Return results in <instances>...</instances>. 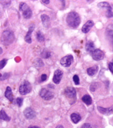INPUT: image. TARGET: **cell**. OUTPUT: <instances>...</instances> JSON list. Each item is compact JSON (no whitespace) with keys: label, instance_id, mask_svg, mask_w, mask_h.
Listing matches in <instances>:
<instances>
[{"label":"cell","instance_id":"31","mask_svg":"<svg viewBox=\"0 0 113 128\" xmlns=\"http://www.w3.org/2000/svg\"><path fill=\"white\" fill-rule=\"evenodd\" d=\"M109 68L112 74H113V62H111L109 64Z\"/></svg>","mask_w":113,"mask_h":128},{"label":"cell","instance_id":"11","mask_svg":"<svg viewBox=\"0 0 113 128\" xmlns=\"http://www.w3.org/2000/svg\"><path fill=\"white\" fill-rule=\"evenodd\" d=\"M43 26L46 28H48L50 25V18L46 14H42L40 16Z\"/></svg>","mask_w":113,"mask_h":128},{"label":"cell","instance_id":"21","mask_svg":"<svg viewBox=\"0 0 113 128\" xmlns=\"http://www.w3.org/2000/svg\"><path fill=\"white\" fill-rule=\"evenodd\" d=\"M98 6L100 8H107V10H112V7L110 4L106 2H100L98 4Z\"/></svg>","mask_w":113,"mask_h":128},{"label":"cell","instance_id":"29","mask_svg":"<svg viewBox=\"0 0 113 128\" xmlns=\"http://www.w3.org/2000/svg\"><path fill=\"white\" fill-rule=\"evenodd\" d=\"M106 16L107 18H111L113 17V12H112V10H107L106 13Z\"/></svg>","mask_w":113,"mask_h":128},{"label":"cell","instance_id":"5","mask_svg":"<svg viewBox=\"0 0 113 128\" xmlns=\"http://www.w3.org/2000/svg\"><path fill=\"white\" fill-rule=\"evenodd\" d=\"M40 97L46 100H50L54 97V94L45 88L42 89L39 92Z\"/></svg>","mask_w":113,"mask_h":128},{"label":"cell","instance_id":"28","mask_svg":"<svg viewBox=\"0 0 113 128\" xmlns=\"http://www.w3.org/2000/svg\"><path fill=\"white\" fill-rule=\"evenodd\" d=\"M16 104L18 105V106L19 107H20L23 104V99L22 98H17L16 100Z\"/></svg>","mask_w":113,"mask_h":128},{"label":"cell","instance_id":"23","mask_svg":"<svg viewBox=\"0 0 113 128\" xmlns=\"http://www.w3.org/2000/svg\"><path fill=\"white\" fill-rule=\"evenodd\" d=\"M36 38L39 42H42L45 40V36L41 31L39 30L36 33Z\"/></svg>","mask_w":113,"mask_h":128},{"label":"cell","instance_id":"1","mask_svg":"<svg viewBox=\"0 0 113 128\" xmlns=\"http://www.w3.org/2000/svg\"><path fill=\"white\" fill-rule=\"evenodd\" d=\"M66 22L68 25L70 27L77 28L79 26L81 22L80 17L77 12H71L67 15Z\"/></svg>","mask_w":113,"mask_h":128},{"label":"cell","instance_id":"32","mask_svg":"<svg viewBox=\"0 0 113 128\" xmlns=\"http://www.w3.org/2000/svg\"><path fill=\"white\" fill-rule=\"evenodd\" d=\"M47 78V76L46 74H42L41 76V80L42 82L46 81Z\"/></svg>","mask_w":113,"mask_h":128},{"label":"cell","instance_id":"30","mask_svg":"<svg viewBox=\"0 0 113 128\" xmlns=\"http://www.w3.org/2000/svg\"><path fill=\"white\" fill-rule=\"evenodd\" d=\"M9 76V74L5 73L3 75H2V76L1 75V77H0V79H1V80H4L8 78Z\"/></svg>","mask_w":113,"mask_h":128},{"label":"cell","instance_id":"13","mask_svg":"<svg viewBox=\"0 0 113 128\" xmlns=\"http://www.w3.org/2000/svg\"><path fill=\"white\" fill-rule=\"evenodd\" d=\"M94 25V22L92 20H89L88 22L86 23L82 28V31L84 33H88V32L90 30L93 26Z\"/></svg>","mask_w":113,"mask_h":128},{"label":"cell","instance_id":"14","mask_svg":"<svg viewBox=\"0 0 113 128\" xmlns=\"http://www.w3.org/2000/svg\"><path fill=\"white\" fill-rule=\"evenodd\" d=\"M98 109L100 111V112L106 115H109L113 113V106L107 108H104L101 107V106H98Z\"/></svg>","mask_w":113,"mask_h":128},{"label":"cell","instance_id":"12","mask_svg":"<svg viewBox=\"0 0 113 128\" xmlns=\"http://www.w3.org/2000/svg\"><path fill=\"white\" fill-rule=\"evenodd\" d=\"M34 29H35V26H34V25L32 24L29 28L27 33V34L25 37V41L29 44L31 43V42H32L31 35V33H33V32L34 30Z\"/></svg>","mask_w":113,"mask_h":128},{"label":"cell","instance_id":"7","mask_svg":"<svg viewBox=\"0 0 113 128\" xmlns=\"http://www.w3.org/2000/svg\"><path fill=\"white\" fill-rule=\"evenodd\" d=\"M92 57L95 60H101L104 57V52L100 49H95L92 52Z\"/></svg>","mask_w":113,"mask_h":128},{"label":"cell","instance_id":"20","mask_svg":"<svg viewBox=\"0 0 113 128\" xmlns=\"http://www.w3.org/2000/svg\"><path fill=\"white\" fill-rule=\"evenodd\" d=\"M71 119L72 122L74 124H77L81 120V116L76 113H73L71 115Z\"/></svg>","mask_w":113,"mask_h":128},{"label":"cell","instance_id":"15","mask_svg":"<svg viewBox=\"0 0 113 128\" xmlns=\"http://www.w3.org/2000/svg\"><path fill=\"white\" fill-rule=\"evenodd\" d=\"M5 96L7 99H8L10 102H13L14 98H13V94L12 91V89L9 87H7L6 88V91L5 92Z\"/></svg>","mask_w":113,"mask_h":128},{"label":"cell","instance_id":"25","mask_svg":"<svg viewBox=\"0 0 113 128\" xmlns=\"http://www.w3.org/2000/svg\"><path fill=\"white\" fill-rule=\"evenodd\" d=\"M34 64L37 67H42L44 65V62L40 58H37V59H36L34 60Z\"/></svg>","mask_w":113,"mask_h":128},{"label":"cell","instance_id":"10","mask_svg":"<svg viewBox=\"0 0 113 128\" xmlns=\"http://www.w3.org/2000/svg\"><path fill=\"white\" fill-rule=\"evenodd\" d=\"M63 76V72L60 70L57 69L54 72V76L53 77V82L56 84H59Z\"/></svg>","mask_w":113,"mask_h":128},{"label":"cell","instance_id":"17","mask_svg":"<svg viewBox=\"0 0 113 128\" xmlns=\"http://www.w3.org/2000/svg\"><path fill=\"white\" fill-rule=\"evenodd\" d=\"M98 66H94L93 67H91L90 68H89L87 69V72L88 74L90 76H94V74L98 72Z\"/></svg>","mask_w":113,"mask_h":128},{"label":"cell","instance_id":"24","mask_svg":"<svg viewBox=\"0 0 113 128\" xmlns=\"http://www.w3.org/2000/svg\"><path fill=\"white\" fill-rule=\"evenodd\" d=\"M41 56L43 58L47 59V58H49L51 56V52L46 50H44L42 51L41 54Z\"/></svg>","mask_w":113,"mask_h":128},{"label":"cell","instance_id":"4","mask_svg":"<svg viewBox=\"0 0 113 128\" xmlns=\"http://www.w3.org/2000/svg\"><path fill=\"white\" fill-rule=\"evenodd\" d=\"M31 90V84L29 82L25 80L19 88V92L21 95H26L29 94Z\"/></svg>","mask_w":113,"mask_h":128},{"label":"cell","instance_id":"33","mask_svg":"<svg viewBox=\"0 0 113 128\" xmlns=\"http://www.w3.org/2000/svg\"><path fill=\"white\" fill-rule=\"evenodd\" d=\"M81 128H92V126L89 124H85L82 126Z\"/></svg>","mask_w":113,"mask_h":128},{"label":"cell","instance_id":"18","mask_svg":"<svg viewBox=\"0 0 113 128\" xmlns=\"http://www.w3.org/2000/svg\"><path fill=\"white\" fill-rule=\"evenodd\" d=\"M106 35L112 44L113 45V29L108 28L106 30Z\"/></svg>","mask_w":113,"mask_h":128},{"label":"cell","instance_id":"19","mask_svg":"<svg viewBox=\"0 0 113 128\" xmlns=\"http://www.w3.org/2000/svg\"><path fill=\"white\" fill-rule=\"evenodd\" d=\"M82 101L83 102L88 106L91 105L92 103V99L91 96L89 94H85L84 95L82 98Z\"/></svg>","mask_w":113,"mask_h":128},{"label":"cell","instance_id":"26","mask_svg":"<svg viewBox=\"0 0 113 128\" xmlns=\"http://www.w3.org/2000/svg\"><path fill=\"white\" fill-rule=\"evenodd\" d=\"M7 61V60L6 59H3L0 61V70H1L6 65Z\"/></svg>","mask_w":113,"mask_h":128},{"label":"cell","instance_id":"22","mask_svg":"<svg viewBox=\"0 0 113 128\" xmlns=\"http://www.w3.org/2000/svg\"><path fill=\"white\" fill-rule=\"evenodd\" d=\"M0 119L4 121H9L10 118L7 116V114H6L4 110H1V111H0Z\"/></svg>","mask_w":113,"mask_h":128},{"label":"cell","instance_id":"34","mask_svg":"<svg viewBox=\"0 0 113 128\" xmlns=\"http://www.w3.org/2000/svg\"><path fill=\"white\" fill-rule=\"evenodd\" d=\"M43 3H45V4H49V3H50V1H49V0H47V1H44V0H43V1H41Z\"/></svg>","mask_w":113,"mask_h":128},{"label":"cell","instance_id":"8","mask_svg":"<svg viewBox=\"0 0 113 128\" xmlns=\"http://www.w3.org/2000/svg\"><path fill=\"white\" fill-rule=\"evenodd\" d=\"M64 94L68 98L70 99H74L76 97V91L73 87H67L64 90Z\"/></svg>","mask_w":113,"mask_h":128},{"label":"cell","instance_id":"3","mask_svg":"<svg viewBox=\"0 0 113 128\" xmlns=\"http://www.w3.org/2000/svg\"><path fill=\"white\" fill-rule=\"evenodd\" d=\"M19 10L22 12L23 17L26 19H29L33 15V12L28 5L25 3L21 2L19 4Z\"/></svg>","mask_w":113,"mask_h":128},{"label":"cell","instance_id":"36","mask_svg":"<svg viewBox=\"0 0 113 128\" xmlns=\"http://www.w3.org/2000/svg\"><path fill=\"white\" fill-rule=\"evenodd\" d=\"M56 128H64V127L62 125H58Z\"/></svg>","mask_w":113,"mask_h":128},{"label":"cell","instance_id":"37","mask_svg":"<svg viewBox=\"0 0 113 128\" xmlns=\"http://www.w3.org/2000/svg\"><path fill=\"white\" fill-rule=\"evenodd\" d=\"M2 52H3V50L1 47H0V55L2 54Z\"/></svg>","mask_w":113,"mask_h":128},{"label":"cell","instance_id":"27","mask_svg":"<svg viewBox=\"0 0 113 128\" xmlns=\"http://www.w3.org/2000/svg\"><path fill=\"white\" fill-rule=\"evenodd\" d=\"M73 82H74V84H75L76 85L79 84L80 79H79V77H78V75H77V74H75V75L73 77Z\"/></svg>","mask_w":113,"mask_h":128},{"label":"cell","instance_id":"9","mask_svg":"<svg viewBox=\"0 0 113 128\" xmlns=\"http://www.w3.org/2000/svg\"><path fill=\"white\" fill-rule=\"evenodd\" d=\"M24 114L27 119H34L36 116L35 111L30 107L27 108L24 111Z\"/></svg>","mask_w":113,"mask_h":128},{"label":"cell","instance_id":"6","mask_svg":"<svg viewBox=\"0 0 113 128\" xmlns=\"http://www.w3.org/2000/svg\"><path fill=\"white\" fill-rule=\"evenodd\" d=\"M73 61V57L71 55H67L61 58L60 60L61 65L64 67H68L70 66Z\"/></svg>","mask_w":113,"mask_h":128},{"label":"cell","instance_id":"2","mask_svg":"<svg viewBox=\"0 0 113 128\" xmlns=\"http://www.w3.org/2000/svg\"><path fill=\"white\" fill-rule=\"evenodd\" d=\"M15 40V36L14 33L9 30H6L4 31L1 38V40L2 43L5 45L7 46L12 44Z\"/></svg>","mask_w":113,"mask_h":128},{"label":"cell","instance_id":"35","mask_svg":"<svg viewBox=\"0 0 113 128\" xmlns=\"http://www.w3.org/2000/svg\"><path fill=\"white\" fill-rule=\"evenodd\" d=\"M28 128H41L37 126H29Z\"/></svg>","mask_w":113,"mask_h":128},{"label":"cell","instance_id":"16","mask_svg":"<svg viewBox=\"0 0 113 128\" xmlns=\"http://www.w3.org/2000/svg\"><path fill=\"white\" fill-rule=\"evenodd\" d=\"M85 50L87 52H92L95 50V45L92 40H88L85 45Z\"/></svg>","mask_w":113,"mask_h":128}]
</instances>
